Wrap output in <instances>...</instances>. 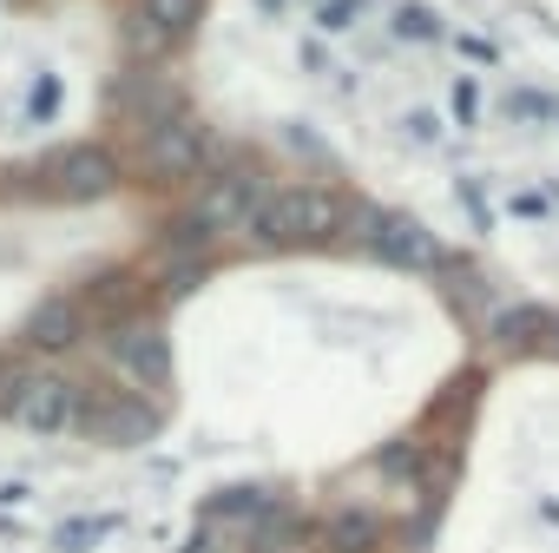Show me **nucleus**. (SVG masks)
Here are the masks:
<instances>
[{
  "instance_id": "a878e982",
  "label": "nucleus",
  "mask_w": 559,
  "mask_h": 553,
  "mask_svg": "<svg viewBox=\"0 0 559 553\" xmlns=\"http://www.w3.org/2000/svg\"><path fill=\"white\" fill-rule=\"evenodd\" d=\"M546 343H552V350H559V317H552V330H546Z\"/></svg>"
},
{
  "instance_id": "2eb2a0df",
  "label": "nucleus",
  "mask_w": 559,
  "mask_h": 553,
  "mask_svg": "<svg viewBox=\"0 0 559 553\" xmlns=\"http://www.w3.org/2000/svg\"><path fill=\"white\" fill-rule=\"evenodd\" d=\"M263 507H270V494H263V487H230V494H211V501H204V520H230V514L257 520Z\"/></svg>"
},
{
  "instance_id": "412c9836",
  "label": "nucleus",
  "mask_w": 559,
  "mask_h": 553,
  "mask_svg": "<svg viewBox=\"0 0 559 553\" xmlns=\"http://www.w3.org/2000/svg\"><path fill=\"white\" fill-rule=\"evenodd\" d=\"M362 21V0H323V8H317V27L323 34H343V27H356Z\"/></svg>"
},
{
  "instance_id": "b1692460",
  "label": "nucleus",
  "mask_w": 559,
  "mask_h": 553,
  "mask_svg": "<svg viewBox=\"0 0 559 553\" xmlns=\"http://www.w3.org/2000/svg\"><path fill=\"white\" fill-rule=\"evenodd\" d=\"M448 106H454V119H461V126H474V119H480V113H474V106H480V93H474V80H454V93H448Z\"/></svg>"
},
{
  "instance_id": "aec40b11",
  "label": "nucleus",
  "mask_w": 559,
  "mask_h": 553,
  "mask_svg": "<svg viewBox=\"0 0 559 553\" xmlns=\"http://www.w3.org/2000/svg\"><path fill=\"white\" fill-rule=\"evenodd\" d=\"M395 34H402V40H435L441 27H435L428 8H415V0H408V8H395Z\"/></svg>"
},
{
  "instance_id": "f03ea898",
  "label": "nucleus",
  "mask_w": 559,
  "mask_h": 553,
  "mask_svg": "<svg viewBox=\"0 0 559 553\" xmlns=\"http://www.w3.org/2000/svg\"><path fill=\"white\" fill-rule=\"evenodd\" d=\"M270 198H276V185H270L263 172H211L191 211L224 237V231H250V224L263 217V204H270Z\"/></svg>"
},
{
  "instance_id": "dca6fc26",
  "label": "nucleus",
  "mask_w": 559,
  "mask_h": 553,
  "mask_svg": "<svg viewBox=\"0 0 559 553\" xmlns=\"http://www.w3.org/2000/svg\"><path fill=\"white\" fill-rule=\"evenodd\" d=\"M139 8H145L152 21H165L178 40H185V34H198V21H204V0H139Z\"/></svg>"
},
{
  "instance_id": "39448f33",
  "label": "nucleus",
  "mask_w": 559,
  "mask_h": 553,
  "mask_svg": "<svg viewBox=\"0 0 559 553\" xmlns=\"http://www.w3.org/2000/svg\"><path fill=\"white\" fill-rule=\"evenodd\" d=\"M119 185V158L106 145H67L53 165H47V191L67 198V204H93Z\"/></svg>"
},
{
  "instance_id": "f3484780",
  "label": "nucleus",
  "mask_w": 559,
  "mask_h": 553,
  "mask_svg": "<svg viewBox=\"0 0 559 553\" xmlns=\"http://www.w3.org/2000/svg\"><path fill=\"white\" fill-rule=\"evenodd\" d=\"M34 376H40L34 363H21V356H0V415H14V409H21V396L34 389Z\"/></svg>"
},
{
  "instance_id": "a211bd4d",
  "label": "nucleus",
  "mask_w": 559,
  "mask_h": 553,
  "mask_svg": "<svg viewBox=\"0 0 559 553\" xmlns=\"http://www.w3.org/2000/svg\"><path fill=\"white\" fill-rule=\"evenodd\" d=\"M376 468H382V474H389V481H415V474H421V468H428V455H421V448H415V442H389V448H382V455H376Z\"/></svg>"
},
{
  "instance_id": "bb28decb",
  "label": "nucleus",
  "mask_w": 559,
  "mask_h": 553,
  "mask_svg": "<svg viewBox=\"0 0 559 553\" xmlns=\"http://www.w3.org/2000/svg\"><path fill=\"white\" fill-rule=\"evenodd\" d=\"M263 14H276V0H263Z\"/></svg>"
},
{
  "instance_id": "5701e85b",
  "label": "nucleus",
  "mask_w": 559,
  "mask_h": 553,
  "mask_svg": "<svg viewBox=\"0 0 559 553\" xmlns=\"http://www.w3.org/2000/svg\"><path fill=\"white\" fill-rule=\"evenodd\" d=\"M27 106H34V119H53V106H60V80H53V73H40V80H34V93H27Z\"/></svg>"
},
{
  "instance_id": "423d86ee",
  "label": "nucleus",
  "mask_w": 559,
  "mask_h": 553,
  "mask_svg": "<svg viewBox=\"0 0 559 553\" xmlns=\"http://www.w3.org/2000/svg\"><path fill=\"white\" fill-rule=\"evenodd\" d=\"M369 250H376L382 263H395V270H441V263H448V257H441V237H435L421 217H408V211H382Z\"/></svg>"
},
{
  "instance_id": "6e6552de",
  "label": "nucleus",
  "mask_w": 559,
  "mask_h": 553,
  "mask_svg": "<svg viewBox=\"0 0 559 553\" xmlns=\"http://www.w3.org/2000/svg\"><path fill=\"white\" fill-rule=\"evenodd\" d=\"M14 422H21V428H34V435H67V428H80V389H73L67 376L40 369V376H34V389L21 396Z\"/></svg>"
},
{
  "instance_id": "6ab92c4d",
  "label": "nucleus",
  "mask_w": 559,
  "mask_h": 553,
  "mask_svg": "<svg viewBox=\"0 0 559 553\" xmlns=\"http://www.w3.org/2000/svg\"><path fill=\"white\" fill-rule=\"evenodd\" d=\"M290 540H297V514H270V520L250 533V546H257V553H276V546H290Z\"/></svg>"
},
{
  "instance_id": "393cba45",
  "label": "nucleus",
  "mask_w": 559,
  "mask_h": 553,
  "mask_svg": "<svg viewBox=\"0 0 559 553\" xmlns=\"http://www.w3.org/2000/svg\"><path fill=\"white\" fill-rule=\"evenodd\" d=\"M93 540H99L93 520H67V527H60V553H80V546H93Z\"/></svg>"
},
{
  "instance_id": "0eeeda50",
  "label": "nucleus",
  "mask_w": 559,
  "mask_h": 553,
  "mask_svg": "<svg viewBox=\"0 0 559 553\" xmlns=\"http://www.w3.org/2000/svg\"><path fill=\"white\" fill-rule=\"evenodd\" d=\"M112 363H119L132 383H152V389H165V383H171V343H165V330H158V323H145V317L112 323Z\"/></svg>"
},
{
  "instance_id": "f257e3e1",
  "label": "nucleus",
  "mask_w": 559,
  "mask_h": 553,
  "mask_svg": "<svg viewBox=\"0 0 559 553\" xmlns=\"http://www.w3.org/2000/svg\"><path fill=\"white\" fill-rule=\"evenodd\" d=\"M343 231H349V204L323 185H284L250 224V237L263 250H304V244H330Z\"/></svg>"
},
{
  "instance_id": "f8f14e48",
  "label": "nucleus",
  "mask_w": 559,
  "mask_h": 553,
  "mask_svg": "<svg viewBox=\"0 0 559 553\" xmlns=\"http://www.w3.org/2000/svg\"><path fill=\"white\" fill-rule=\"evenodd\" d=\"M119 47H126L132 67H152V60H165V54L178 47V34H171L165 21H152L145 8H126V21H119Z\"/></svg>"
},
{
  "instance_id": "1a4fd4ad",
  "label": "nucleus",
  "mask_w": 559,
  "mask_h": 553,
  "mask_svg": "<svg viewBox=\"0 0 559 553\" xmlns=\"http://www.w3.org/2000/svg\"><path fill=\"white\" fill-rule=\"evenodd\" d=\"M86 337V304L80 297H40L21 323V343L27 350H73Z\"/></svg>"
},
{
  "instance_id": "4be33fe9",
  "label": "nucleus",
  "mask_w": 559,
  "mask_h": 553,
  "mask_svg": "<svg viewBox=\"0 0 559 553\" xmlns=\"http://www.w3.org/2000/svg\"><path fill=\"white\" fill-rule=\"evenodd\" d=\"M507 113H513V119H546V113H559V99H546V93H526V86H520V93H507Z\"/></svg>"
},
{
  "instance_id": "9b49d317",
  "label": "nucleus",
  "mask_w": 559,
  "mask_h": 553,
  "mask_svg": "<svg viewBox=\"0 0 559 553\" xmlns=\"http://www.w3.org/2000/svg\"><path fill=\"white\" fill-rule=\"evenodd\" d=\"M546 330H552V317H546L539 304H507V310H493L487 343H493V350H507V356H520V350H533Z\"/></svg>"
},
{
  "instance_id": "ddd939ff",
  "label": "nucleus",
  "mask_w": 559,
  "mask_h": 553,
  "mask_svg": "<svg viewBox=\"0 0 559 553\" xmlns=\"http://www.w3.org/2000/svg\"><path fill=\"white\" fill-rule=\"evenodd\" d=\"M376 533H382V520L369 514V507H343V514H330V553H369L376 546Z\"/></svg>"
},
{
  "instance_id": "20e7f679",
  "label": "nucleus",
  "mask_w": 559,
  "mask_h": 553,
  "mask_svg": "<svg viewBox=\"0 0 559 553\" xmlns=\"http://www.w3.org/2000/svg\"><path fill=\"white\" fill-rule=\"evenodd\" d=\"M204 165H211V139H204L198 126L171 119V126H152V132H145V178H152V185H185V178H198Z\"/></svg>"
},
{
  "instance_id": "4468645a",
  "label": "nucleus",
  "mask_w": 559,
  "mask_h": 553,
  "mask_svg": "<svg viewBox=\"0 0 559 553\" xmlns=\"http://www.w3.org/2000/svg\"><path fill=\"white\" fill-rule=\"evenodd\" d=\"M211 237H217V231H211L198 211H171V224H165V250H171V257H198Z\"/></svg>"
},
{
  "instance_id": "7ed1b4c3",
  "label": "nucleus",
  "mask_w": 559,
  "mask_h": 553,
  "mask_svg": "<svg viewBox=\"0 0 559 553\" xmlns=\"http://www.w3.org/2000/svg\"><path fill=\"white\" fill-rule=\"evenodd\" d=\"M80 435L106 448H145L158 435V409L145 396H80Z\"/></svg>"
},
{
  "instance_id": "9d476101",
  "label": "nucleus",
  "mask_w": 559,
  "mask_h": 553,
  "mask_svg": "<svg viewBox=\"0 0 559 553\" xmlns=\"http://www.w3.org/2000/svg\"><path fill=\"white\" fill-rule=\"evenodd\" d=\"M80 304L93 310V317H119V323H132V310L145 304V284L132 270H93L86 276V291H80Z\"/></svg>"
}]
</instances>
